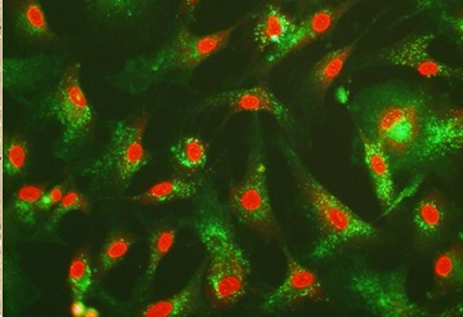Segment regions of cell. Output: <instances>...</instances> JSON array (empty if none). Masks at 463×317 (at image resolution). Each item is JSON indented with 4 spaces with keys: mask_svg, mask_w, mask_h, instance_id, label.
<instances>
[{
    "mask_svg": "<svg viewBox=\"0 0 463 317\" xmlns=\"http://www.w3.org/2000/svg\"><path fill=\"white\" fill-rule=\"evenodd\" d=\"M207 103L228 106L232 114L267 112L283 124H291V114L285 103L265 85L223 92L207 100Z\"/></svg>",
    "mask_w": 463,
    "mask_h": 317,
    "instance_id": "cell-13",
    "label": "cell"
},
{
    "mask_svg": "<svg viewBox=\"0 0 463 317\" xmlns=\"http://www.w3.org/2000/svg\"><path fill=\"white\" fill-rule=\"evenodd\" d=\"M359 38L345 45V47L337 48L326 53L322 59L313 67L310 74V84L315 88L317 93L325 96L326 92L336 82L341 72H344L347 60L352 56L358 45Z\"/></svg>",
    "mask_w": 463,
    "mask_h": 317,
    "instance_id": "cell-17",
    "label": "cell"
},
{
    "mask_svg": "<svg viewBox=\"0 0 463 317\" xmlns=\"http://www.w3.org/2000/svg\"><path fill=\"white\" fill-rule=\"evenodd\" d=\"M434 39V34L408 36L381 52L379 61L386 65L408 67L423 78L461 79L459 67L447 65L431 56L429 47Z\"/></svg>",
    "mask_w": 463,
    "mask_h": 317,
    "instance_id": "cell-9",
    "label": "cell"
},
{
    "mask_svg": "<svg viewBox=\"0 0 463 317\" xmlns=\"http://www.w3.org/2000/svg\"><path fill=\"white\" fill-rule=\"evenodd\" d=\"M65 192V185H57L54 186V187H52L51 190H45L41 203H39V209L51 210L52 208H54V207L60 203L61 199H62Z\"/></svg>",
    "mask_w": 463,
    "mask_h": 317,
    "instance_id": "cell-30",
    "label": "cell"
},
{
    "mask_svg": "<svg viewBox=\"0 0 463 317\" xmlns=\"http://www.w3.org/2000/svg\"><path fill=\"white\" fill-rule=\"evenodd\" d=\"M407 270L377 273L356 271L350 276V288L364 302L371 313L380 317H430L411 300L407 292Z\"/></svg>",
    "mask_w": 463,
    "mask_h": 317,
    "instance_id": "cell-5",
    "label": "cell"
},
{
    "mask_svg": "<svg viewBox=\"0 0 463 317\" xmlns=\"http://www.w3.org/2000/svg\"><path fill=\"white\" fill-rule=\"evenodd\" d=\"M18 25L32 36L47 38L52 35L44 9L38 0H25L18 14Z\"/></svg>",
    "mask_w": 463,
    "mask_h": 317,
    "instance_id": "cell-24",
    "label": "cell"
},
{
    "mask_svg": "<svg viewBox=\"0 0 463 317\" xmlns=\"http://www.w3.org/2000/svg\"><path fill=\"white\" fill-rule=\"evenodd\" d=\"M99 312L96 309H91V307H87L85 310L84 317H99Z\"/></svg>",
    "mask_w": 463,
    "mask_h": 317,
    "instance_id": "cell-34",
    "label": "cell"
},
{
    "mask_svg": "<svg viewBox=\"0 0 463 317\" xmlns=\"http://www.w3.org/2000/svg\"><path fill=\"white\" fill-rule=\"evenodd\" d=\"M355 0H345L336 7H326L319 9L315 14L301 21L291 36L279 47L274 48L272 53L265 60L263 70L272 69L277 63L281 62L289 54L301 48L307 47L310 43L318 41L326 34L332 32L344 14L354 5Z\"/></svg>",
    "mask_w": 463,
    "mask_h": 317,
    "instance_id": "cell-12",
    "label": "cell"
},
{
    "mask_svg": "<svg viewBox=\"0 0 463 317\" xmlns=\"http://www.w3.org/2000/svg\"><path fill=\"white\" fill-rule=\"evenodd\" d=\"M234 27L221 30L206 35H196L190 30L182 29L163 53L158 56L154 70L184 69L191 70L205 62L230 42Z\"/></svg>",
    "mask_w": 463,
    "mask_h": 317,
    "instance_id": "cell-8",
    "label": "cell"
},
{
    "mask_svg": "<svg viewBox=\"0 0 463 317\" xmlns=\"http://www.w3.org/2000/svg\"><path fill=\"white\" fill-rule=\"evenodd\" d=\"M201 3V0H182V12L184 14H190Z\"/></svg>",
    "mask_w": 463,
    "mask_h": 317,
    "instance_id": "cell-33",
    "label": "cell"
},
{
    "mask_svg": "<svg viewBox=\"0 0 463 317\" xmlns=\"http://www.w3.org/2000/svg\"><path fill=\"white\" fill-rule=\"evenodd\" d=\"M174 163L187 170H197L206 166L209 145L199 136L183 137L170 148Z\"/></svg>",
    "mask_w": 463,
    "mask_h": 317,
    "instance_id": "cell-21",
    "label": "cell"
},
{
    "mask_svg": "<svg viewBox=\"0 0 463 317\" xmlns=\"http://www.w3.org/2000/svg\"><path fill=\"white\" fill-rule=\"evenodd\" d=\"M323 2V0H312L313 5H318V3Z\"/></svg>",
    "mask_w": 463,
    "mask_h": 317,
    "instance_id": "cell-35",
    "label": "cell"
},
{
    "mask_svg": "<svg viewBox=\"0 0 463 317\" xmlns=\"http://www.w3.org/2000/svg\"><path fill=\"white\" fill-rule=\"evenodd\" d=\"M94 3L109 16L132 17L138 11L142 0H94Z\"/></svg>",
    "mask_w": 463,
    "mask_h": 317,
    "instance_id": "cell-29",
    "label": "cell"
},
{
    "mask_svg": "<svg viewBox=\"0 0 463 317\" xmlns=\"http://www.w3.org/2000/svg\"><path fill=\"white\" fill-rule=\"evenodd\" d=\"M45 187L39 185H26L17 191L14 197V209L21 221L27 225H33L35 222V212L39 209Z\"/></svg>",
    "mask_w": 463,
    "mask_h": 317,
    "instance_id": "cell-26",
    "label": "cell"
},
{
    "mask_svg": "<svg viewBox=\"0 0 463 317\" xmlns=\"http://www.w3.org/2000/svg\"><path fill=\"white\" fill-rule=\"evenodd\" d=\"M134 240L132 237L124 234H112L106 240L102 252L99 255V268L102 273H108L127 257L130 248H132Z\"/></svg>",
    "mask_w": 463,
    "mask_h": 317,
    "instance_id": "cell-25",
    "label": "cell"
},
{
    "mask_svg": "<svg viewBox=\"0 0 463 317\" xmlns=\"http://www.w3.org/2000/svg\"><path fill=\"white\" fill-rule=\"evenodd\" d=\"M48 112L62 127V143L72 145L90 130L93 110L80 85V63L67 67L48 102Z\"/></svg>",
    "mask_w": 463,
    "mask_h": 317,
    "instance_id": "cell-7",
    "label": "cell"
},
{
    "mask_svg": "<svg viewBox=\"0 0 463 317\" xmlns=\"http://www.w3.org/2000/svg\"><path fill=\"white\" fill-rule=\"evenodd\" d=\"M26 142L23 139H14L8 143L5 152V172L7 176H16L25 169L27 164Z\"/></svg>",
    "mask_w": 463,
    "mask_h": 317,
    "instance_id": "cell-27",
    "label": "cell"
},
{
    "mask_svg": "<svg viewBox=\"0 0 463 317\" xmlns=\"http://www.w3.org/2000/svg\"><path fill=\"white\" fill-rule=\"evenodd\" d=\"M358 133L364 146L365 166L373 178L377 199L383 207H390L394 201L395 186L388 158L362 130H358Z\"/></svg>",
    "mask_w": 463,
    "mask_h": 317,
    "instance_id": "cell-15",
    "label": "cell"
},
{
    "mask_svg": "<svg viewBox=\"0 0 463 317\" xmlns=\"http://www.w3.org/2000/svg\"><path fill=\"white\" fill-rule=\"evenodd\" d=\"M283 255L288 262V275L279 288L264 298L261 309L272 312L300 302L325 300V288L315 271L303 266L286 246Z\"/></svg>",
    "mask_w": 463,
    "mask_h": 317,
    "instance_id": "cell-11",
    "label": "cell"
},
{
    "mask_svg": "<svg viewBox=\"0 0 463 317\" xmlns=\"http://www.w3.org/2000/svg\"><path fill=\"white\" fill-rule=\"evenodd\" d=\"M268 170L259 149L251 152L245 176L231 187L230 204L241 224L267 237L281 236L267 185Z\"/></svg>",
    "mask_w": 463,
    "mask_h": 317,
    "instance_id": "cell-4",
    "label": "cell"
},
{
    "mask_svg": "<svg viewBox=\"0 0 463 317\" xmlns=\"http://www.w3.org/2000/svg\"><path fill=\"white\" fill-rule=\"evenodd\" d=\"M463 143V114L459 108L431 109L423 130L421 150L417 167L434 163L448 155L457 154Z\"/></svg>",
    "mask_w": 463,
    "mask_h": 317,
    "instance_id": "cell-10",
    "label": "cell"
},
{
    "mask_svg": "<svg viewBox=\"0 0 463 317\" xmlns=\"http://www.w3.org/2000/svg\"><path fill=\"white\" fill-rule=\"evenodd\" d=\"M447 208L443 199L435 192L426 195L413 209V224L421 236H435L440 233L447 221Z\"/></svg>",
    "mask_w": 463,
    "mask_h": 317,
    "instance_id": "cell-19",
    "label": "cell"
},
{
    "mask_svg": "<svg viewBox=\"0 0 463 317\" xmlns=\"http://www.w3.org/2000/svg\"><path fill=\"white\" fill-rule=\"evenodd\" d=\"M201 182L197 179L173 177L151 186L148 190L133 197L141 204H160L167 201L192 199L199 194Z\"/></svg>",
    "mask_w": 463,
    "mask_h": 317,
    "instance_id": "cell-18",
    "label": "cell"
},
{
    "mask_svg": "<svg viewBox=\"0 0 463 317\" xmlns=\"http://www.w3.org/2000/svg\"><path fill=\"white\" fill-rule=\"evenodd\" d=\"M67 280L74 298L83 300L93 284V270L87 252H80L72 259L67 273Z\"/></svg>",
    "mask_w": 463,
    "mask_h": 317,
    "instance_id": "cell-23",
    "label": "cell"
},
{
    "mask_svg": "<svg viewBox=\"0 0 463 317\" xmlns=\"http://www.w3.org/2000/svg\"><path fill=\"white\" fill-rule=\"evenodd\" d=\"M88 209H90V203H88L87 197L81 192L71 188V190L65 192L62 199L54 207L48 227L57 225L67 213L74 212V210L87 212Z\"/></svg>",
    "mask_w": 463,
    "mask_h": 317,
    "instance_id": "cell-28",
    "label": "cell"
},
{
    "mask_svg": "<svg viewBox=\"0 0 463 317\" xmlns=\"http://www.w3.org/2000/svg\"><path fill=\"white\" fill-rule=\"evenodd\" d=\"M85 310H87V306L83 300H74L71 304V312L75 317H84Z\"/></svg>",
    "mask_w": 463,
    "mask_h": 317,
    "instance_id": "cell-32",
    "label": "cell"
},
{
    "mask_svg": "<svg viewBox=\"0 0 463 317\" xmlns=\"http://www.w3.org/2000/svg\"><path fill=\"white\" fill-rule=\"evenodd\" d=\"M197 235L209 253L206 280L213 300L222 306L241 301L248 288L250 262L221 216L205 212L197 218Z\"/></svg>",
    "mask_w": 463,
    "mask_h": 317,
    "instance_id": "cell-3",
    "label": "cell"
},
{
    "mask_svg": "<svg viewBox=\"0 0 463 317\" xmlns=\"http://www.w3.org/2000/svg\"><path fill=\"white\" fill-rule=\"evenodd\" d=\"M443 2L444 0H414V5L419 11H425V9L437 7Z\"/></svg>",
    "mask_w": 463,
    "mask_h": 317,
    "instance_id": "cell-31",
    "label": "cell"
},
{
    "mask_svg": "<svg viewBox=\"0 0 463 317\" xmlns=\"http://www.w3.org/2000/svg\"><path fill=\"white\" fill-rule=\"evenodd\" d=\"M147 121V115H143L136 120L116 124L108 149L84 169V175L112 176L121 184L130 182L149 161V155L143 142Z\"/></svg>",
    "mask_w": 463,
    "mask_h": 317,
    "instance_id": "cell-6",
    "label": "cell"
},
{
    "mask_svg": "<svg viewBox=\"0 0 463 317\" xmlns=\"http://www.w3.org/2000/svg\"><path fill=\"white\" fill-rule=\"evenodd\" d=\"M435 283L439 288H459L463 283V248L461 243L453 244L437 255L432 266Z\"/></svg>",
    "mask_w": 463,
    "mask_h": 317,
    "instance_id": "cell-20",
    "label": "cell"
},
{
    "mask_svg": "<svg viewBox=\"0 0 463 317\" xmlns=\"http://www.w3.org/2000/svg\"><path fill=\"white\" fill-rule=\"evenodd\" d=\"M175 240L176 231L172 227L160 228L149 237V258L147 270H146L147 284L154 279L161 262L172 252Z\"/></svg>",
    "mask_w": 463,
    "mask_h": 317,
    "instance_id": "cell-22",
    "label": "cell"
},
{
    "mask_svg": "<svg viewBox=\"0 0 463 317\" xmlns=\"http://www.w3.org/2000/svg\"><path fill=\"white\" fill-rule=\"evenodd\" d=\"M285 154L301 200L316 227L317 240L310 255L313 258L328 257L346 244L374 239L379 235V230L373 224L356 215L354 210L317 181L297 152L288 148Z\"/></svg>",
    "mask_w": 463,
    "mask_h": 317,
    "instance_id": "cell-2",
    "label": "cell"
},
{
    "mask_svg": "<svg viewBox=\"0 0 463 317\" xmlns=\"http://www.w3.org/2000/svg\"><path fill=\"white\" fill-rule=\"evenodd\" d=\"M297 29V24L281 8L269 5L259 17L254 29V38L259 50L279 47Z\"/></svg>",
    "mask_w": 463,
    "mask_h": 317,
    "instance_id": "cell-16",
    "label": "cell"
},
{
    "mask_svg": "<svg viewBox=\"0 0 463 317\" xmlns=\"http://www.w3.org/2000/svg\"><path fill=\"white\" fill-rule=\"evenodd\" d=\"M203 273L205 266L194 274L190 283L181 292L166 298L148 304L143 310L142 316L145 317H184L191 315L199 306L201 292H203Z\"/></svg>",
    "mask_w": 463,
    "mask_h": 317,
    "instance_id": "cell-14",
    "label": "cell"
},
{
    "mask_svg": "<svg viewBox=\"0 0 463 317\" xmlns=\"http://www.w3.org/2000/svg\"><path fill=\"white\" fill-rule=\"evenodd\" d=\"M431 109L421 91L392 83L368 88L352 103L356 127L383 151L392 172L417 167Z\"/></svg>",
    "mask_w": 463,
    "mask_h": 317,
    "instance_id": "cell-1",
    "label": "cell"
}]
</instances>
